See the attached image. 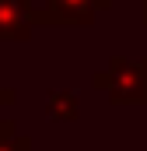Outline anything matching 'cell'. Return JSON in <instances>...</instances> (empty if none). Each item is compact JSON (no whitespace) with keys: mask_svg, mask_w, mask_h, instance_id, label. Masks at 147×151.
<instances>
[{"mask_svg":"<svg viewBox=\"0 0 147 151\" xmlns=\"http://www.w3.org/2000/svg\"><path fill=\"white\" fill-rule=\"evenodd\" d=\"M28 151H32V148H28Z\"/></svg>","mask_w":147,"mask_h":151,"instance_id":"cell-8","label":"cell"},{"mask_svg":"<svg viewBox=\"0 0 147 151\" xmlns=\"http://www.w3.org/2000/svg\"><path fill=\"white\" fill-rule=\"evenodd\" d=\"M112 0H42V11H32L35 25H63V28H84L95 25L98 11H105Z\"/></svg>","mask_w":147,"mask_h":151,"instance_id":"cell-2","label":"cell"},{"mask_svg":"<svg viewBox=\"0 0 147 151\" xmlns=\"http://www.w3.org/2000/svg\"><path fill=\"white\" fill-rule=\"evenodd\" d=\"M91 84L105 91L112 106H147V56H112Z\"/></svg>","mask_w":147,"mask_h":151,"instance_id":"cell-1","label":"cell"},{"mask_svg":"<svg viewBox=\"0 0 147 151\" xmlns=\"http://www.w3.org/2000/svg\"><path fill=\"white\" fill-rule=\"evenodd\" d=\"M18 102V95H14V88H0V113L7 109V106H14Z\"/></svg>","mask_w":147,"mask_h":151,"instance_id":"cell-6","label":"cell"},{"mask_svg":"<svg viewBox=\"0 0 147 151\" xmlns=\"http://www.w3.org/2000/svg\"><path fill=\"white\" fill-rule=\"evenodd\" d=\"M46 116L49 119H56V123H74L77 116H81V99H77V91L70 88H49L46 91Z\"/></svg>","mask_w":147,"mask_h":151,"instance_id":"cell-4","label":"cell"},{"mask_svg":"<svg viewBox=\"0 0 147 151\" xmlns=\"http://www.w3.org/2000/svg\"><path fill=\"white\" fill-rule=\"evenodd\" d=\"M28 148H32V141L18 134L14 119H4L0 116V151H28Z\"/></svg>","mask_w":147,"mask_h":151,"instance_id":"cell-5","label":"cell"},{"mask_svg":"<svg viewBox=\"0 0 147 151\" xmlns=\"http://www.w3.org/2000/svg\"><path fill=\"white\" fill-rule=\"evenodd\" d=\"M140 21L147 25V0H140Z\"/></svg>","mask_w":147,"mask_h":151,"instance_id":"cell-7","label":"cell"},{"mask_svg":"<svg viewBox=\"0 0 147 151\" xmlns=\"http://www.w3.org/2000/svg\"><path fill=\"white\" fill-rule=\"evenodd\" d=\"M32 28V0H0V42H28Z\"/></svg>","mask_w":147,"mask_h":151,"instance_id":"cell-3","label":"cell"}]
</instances>
